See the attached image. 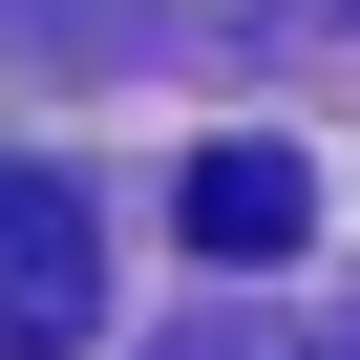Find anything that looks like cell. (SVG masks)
I'll use <instances>...</instances> for the list:
<instances>
[{
    "instance_id": "6da1fadb",
    "label": "cell",
    "mask_w": 360,
    "mask_h": 360,
    "mask_svg": "<svg viewBox=\"0 0 360 360\" xmlns=\"http://www.w3.org/2000/svg\"><path fill=\"white\" fill-rule=\"evenodd\" d=\"M85 318H106L85 191H64V169H0V360H85Z\"/></svg>"
},
{
    "instance_id": "7a4b0ae2",
    "label": "cell",
    "mask_w": 360,
    "mask_h": 360,
    "mask_svg": "<svg viewBox=\"0 0 360 360\" xmlns=\"http://www.w3.org/2000/svg\"><path fill=\"white\" fill-rule=\"evenodd\" d=\"M297 233H318L297 148H191V255H297Z\"/></svg>"
}]
</instances>
